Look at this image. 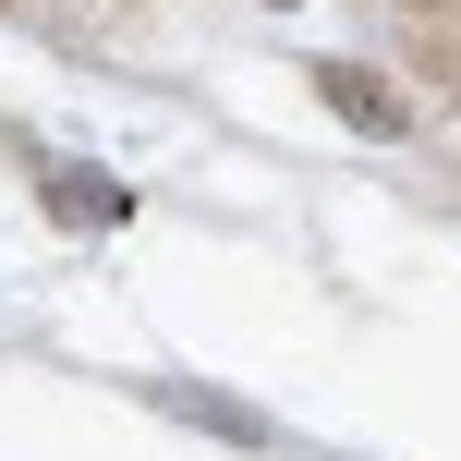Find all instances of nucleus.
Instances as JSON below:
<instances>
[{"mask_svg": "<svg viewBox=\"0 0 461 461\" xmlns=\"http://www.w3.org/2000/svg\"><path fill=\"white\" fill-rule=\"evenodd\" d=\"M328 97H340L352 122H401V97H389V86H365V73H328Z\"/></svg>", "mask_w": 461, "mask_h": 461, "instance_id": "nucleus-1", "label": "nucleus"}]
</instances>
